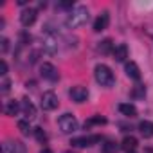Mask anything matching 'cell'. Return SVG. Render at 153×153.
Returning a JSON list of instances; mask_svg holds the SVG:
<instances>
[{
	"instance_id": "cell-20",
	"label": "cell",
	"mask_w": 153,
	"mask_h": 153,
	"mask_svg": "<svg viewBox=\"0 0 153 153\" xmlns=\"http://www.w3.org/2000/svg\"><path fill=\"white\" fill-rule=\"evenodd\" d=\"M18 130L22 131V135H29V133H33V131H34V130L31 128L29 121H18Z\"/></svg>"
},
{
	"instance_id": "cell-14",
	"label": "cell",
	"mask_w": 153,
	"mask_h": 153,
	"mask_svg": "<svg viewBox=\"0 0 153 153\" xmlns=\"http://www.w3.org/2000/svg\"><path fill=\"white\" fill-rule=\"evenodd\" d=\"M139 131L144 139H149L153 137V123L151 121H140L139 123Z\"/></svg>"
},
{
	"instance_id": "cell-13",
	"label": "cell",
	"mask_w": 153,
	"mask_h": 153,
	"mask_svg": "<svg viewBox=\"0 0 153 153\" xmlns=\"http://www.w3.org/2000/svg\"><path fill=\"white\" fill-rule=\"evenodd\" d=\"M108 22H110V16H108V13H103L101 16H97V18H96V22H94V31H96V33H101V31H105V29L108 27Z\"/></svg>"
},
{
	"instance_id": "cell-23",
	"label": "cell",
	"mask_w": 153,
	"mask_h": 153,
	"mask_svg": "<svg viewBox=\"0 0 153 153\" xmlns=\"http://www.w3.org/2000/svg\"><path fill=\"white\" fill-rule=\"evenodd\" d=\"M34 137H36V140H40V142H45L47 140V133L43 131V128H34Z\"/></svg>"
},
{
	"instance_id": "cell-15",
	"label": "cell",
	"mask_w": 153,
	"mask_h": 153,
	"mask_svg": "<svg viewBox=\"0 0 153 153\" xmlns=\"http://www.w3.org/2000/svg\"><path fill=\"white\" fill-rule=\"evenodd\" d=\"M112 54H114L115 61H124L128 58V47L124 43H119V45H115V49H114Z\"/></svg>"
},
{
	"instance_id": "cell-5",
	"label": "cell",
	"mask_w": 153,
	"mask_h": 153,
	"mask_svg": "<svg viewBox=\"0 0 153 153\" xmlns=\"http://www.w3.org/2000/svg\"><path fill=\"white\" fill-rule=\"evenodd\" d=\"M40 105H42L43 110L51 112V110H56V108H58L59 101H58V96H56L54 92L49 90V92H43V94H42V101H40Z\"/></svg>"
},
{
	"instance_id": "cell-30",
	"label": "cell",
	"mask_w": 153,
	"mask_h": 153,
	"mask_svg": "<svg viewBox=\"0 0 153 153\" xmlns=\"http://www.w3.org/2000/svg\"><path fill=\"white\" fill-rule=\"evenodd\" d=\"M40 153H52V151H51V149H49V148H43V149H42V151H40Z\"/></svg>"
},
{
	"instance_id": "cell-19",
	"label": "cell",
	"mask_w": 153,
	"mask_h": 153,
	"mask_svg": "<svg viewBox=\"0 0 153 153\" xmlns=\"http://www.w3.org/2000/svg\"><path fill=\"white\" fill-rule=\"evenodd\" d=\"M20 110H22V106H20L16 101H7L6 106H4V112H6L7 115H16Z\"/></svg>"
},
{
	"instance_id": "cell-6",
	"label": "cell",
	"mask_w": 153,
	"mask_h": 153,
	"mask_svg": "<svg viewBox=\"0 0 153 153\" xmlns=\"http://www.w3.org/2000/svg\"><path fill=\"white\" fill-rule=\"evenodd\" d=\"M40 74H42V78H43V79L52 81V83L59 79V72H58V68H56L52 63H42V67H40Z\"/></svg>"
},
{
	"instance_id": "cell-18",
	"label": "cell",
	"mask_w": 153,
	"mask_h": 153,
	"mask_svg": "<svg viewBox=\"0 0 153 153\" xmlns=\"http://www.w3.org/2000/svg\"><path fill=\"white\" fill-rule=\"evenodd\" d=\"M97 49H99V52H101V54H110V52H114V49H115V47H114V42H112L110 38H106V40H103V42L99 43V47H97Z\"/></svg>"
},
{
	"instance_id": "cell-17",
	"label": "cell",
	"mask_w": 153,
	"mask_h": 153,
	"mask_svg": "<svg viewBox=\"0 0 153 153\" xmlns=\"http://www.w3.org/2000/svg\"><path fill=\"white\" fill-rule=\"evenodd\" d=\"M119 112H121L123 115H126V117H135V115H137V108H135L133 105H130V103L119 105Z\"/></svg>"
},
{
	"instance_id": "cell-8",
	"label": "cell",
	"mask_w": 153,
	"mask_h": 153,
	"mask_svg": "<svg viewBox=\"0 0 153 153\" xmlns=\"http://www.w3.org/2000/svg\"><path fill=\"white\" fill-rule=\"evenodd\" d=\"M36 16H38L36 9L27 7V9H24V11H22V15H20V22H22V25H24V27H31V25L36 22Z\"/></svg>"
},
{
	"instance_id": "cell-31",
	"label": "cell",
	"mask_w": 153,
	"mask_h": 153,
	"mask_svg": "<svg viewBox=\"0 0 153 153\" xmlns=\"http://www.w3.org/2000/svg\"><path fill=\"white\" fill-rule=\"evenodd\" d=\"M130 153H137V151H130Z\"/></svg>"
},
{
	"instance_id": "cell-24",
	"label": "cell",
	"mask_w": 153,
	"mask_h": 153,
	"mask_svg": "<svg viewBox=\"0 0 153 153\" xmlns=\"http://www.w3.org/2000/svg\"><path fill=\"white\" fill-rule=\"evenodd\" d=\"M144 94H146V88H144L142 85H137V87L133 88V96H135V97H144Z\"/></svg>"
},
{
	"instance_id": "cell-9",
	"label": "cell",
	"mask_w": 153,
	"mask_h": 153,
	"mask_svg": "<svg viewBox=\"0 0 153 153\" xmlns=\"http://www.w3.org/2000/svg\"><path fill=\"white\" fill-rule=\"evenodd\" d=\"M99 140H101L99 135H92V137H76V139L70 140V144L76 146V148H87V146H90V144H94V142H99Z\"/></svg>"
},
{
	"instance_id": "cell-28",
	"label": "cell",
	"mask_w": 153,
	"mask_h": 153,
	"mask_svg": "<svg viewBox=\"0 0 153 153\" xmlns=\"http://www.w3.org/2000/svg\"><path fill=\"white\" fill-rule=\"evenodd\" d=\"M0 74H2V76H6L7 74V63L2 59V72H0Z\"/></svg>"
},
{
	"instance_id": "cell-11",
	"label": "cell",
	"mask_w": 153,
	"mask_h": 153,
	"mask_svg": "<svg viewBox=\"0 0 153 153\" xmlns=\"http://www.w3.org/2000/svg\"><path fill=\"white\" fill-rule=\"evenodd\" d=\"M6 153H27V148L20 140H9L6 144Z\"/></svg>"
},
{
	"instance_id": "cell-25",
	"label": "cell",
	"mask_w": 153,
	"mask_h": 153,
	"mask_svg": "<svg viewBox=\"0 0 153 153\" xmlns=\"http://www.w3.org/2000/svg\"><path fill=\"white\" fill-rule=\"evenodd\" d=\"M9 88H11V81H9V79H4V81H2V94H7Z\"/></svg>"
},
{
	"instance_id": "cell-2",
	"label": "cell",
	"mask_w": 153,
	"mask_h": 153,
	"mask_svg": "<svg viewBox=\"0 0 153 153\" xmlns=\"http://www.w3.org/2000/svg\"><path fill=\"white\" fill-rule=\"evenodd\" d=\"M94 76H96V81L101 85V87H112L114 85V72L110 70V67L99 63L96 68H94Z\"/></svg>"
},
{
	"instance_id": "cell-3",
	"label": "cell",
	"mask_w": 153,
	"mask_h": 153,
	"mask_svg": "<svg viewBox=\"0 0 153 153\" xmlns=\"http://www.w3.org/2000/svg\"><path fill=\"white\" fill-rule=\"evenodd\" d=\"M58 126L63 133H74L76 130H78V119H76L72 114H63L59 119H58Z\"/></svg>"
},
{
	"instance_id": "cell-26",
	"label": "cell",
	"mask_w": 153,
	"mask_h": 153,
	"mask_svg": "<svg viewBox=\"0 0 153 153\" xmlns=\"http://www.w3.org/2000/svg\"><path fill=\"white\" fill-rule=\"evenodd\" d=\"M29 42H31V36L27 33H22L20 34V43H29Z\"/></svg>"
},
{
	"instance_id": "cell-27",
	"label": "cell",
	"mask_w": 153,
	"mask_h": 153,
	"mask_svg": "<svg viewBox=\"0 0 153 153\" xmlns=\"http://www.w3.org/2000/svg\"><path fill=\"white\" fill-rule=\"evenodd\" d=\"M72 6H74L72 2H61V4H59V7H63V9H70Z\"/></svg>"
},
{
	"instance_id": "cell-16",
	"label": "cell",
	"mask_w": 153,
	"mask_h": 153,
	"mask_svg": "<svg viewBox=\"0 0 153 153\" xmlns=\"http://www.w3.org/2000/svg\"><path fill=\"white\" fill-rule=\"evenodd\" d=\"M137 139L135 137H124L123 139V142H121V148L126 151V153H130V151H135V148H137Z\"/></svg>"
},
{
	"instance_id": "cell-29",
	"label": "cell",
	"mask_w": 153,
	"mask_h": 153,
	"mask_svg": "<svg viewBox=\"0 0 153 153\" xmlns=\"http://www.w3.org/2000/svg\"><path fill=\"white\" fill-rule=\"evenodd\" d=\"M2 51H4V52L7 51V40H6V38H2Z\"/></svg>"
},
{
	"instance_id": "cell-4",
	"label": "cell",
	"mask_w": 153,
	"mask_h": 153,
	"mask_svg": "<svg viewBox=\"0 0 153 153\" xmlns=\"http://www.w3.org/2000/svg\"><path fill=\"white\" fill-rule=\"evenodd\" d=\"M42 47H43V51H45V52H49V54L58 52V47H59L58 38H56L52 33H49V31H47V33L42 36Z\"/></svg>"
},
{
	"instance_id": "cell-12",
	"label": "cell",
	"mask_w": 153,
	"mask_h": 153,
	"mask_svg": "<svg viewBox=\"0 0 153 153\" xmlns=\"http://www.w3.org/2000/svg\"><path fill=\"white\" fill-rule=\"evenodd\" d=\"M124 72H126L128 78H131V79H135V81L140 79V70H139L137 63H133V61H130V63L124 65Z\"/></svg>"
},
{
	"instance_id": "cell-7",
	"label": "cell",
	"mask_w": 153,
	"mask_h": 153,
	"mask_svg": "<svg viewBox=\"0 0 153 153\" xmlns=\"http://www.w3.org/2000/svg\"><path fill=\"white\" fill-rule=\"evenodd\" d=\"M70 97H72V101H76V103H85V101L88 99V88H87V87H81V85L72 87V88H70Z\"/></svg>"
},
{
	"instance_id": "cell-21",
	"label": "cell",
	"mask_w": 153,
	"mask_h": 153,
	"mask_svg": "<svg viewBox=\"0 0 153 153\" xmlns=\"http://www.w3.org/2000/svg\"><path fill=\"white\" fill-rule=\"evenodd\" d=\"M117 149H119V146H117V142H114V140H106V142L103 144V151H105V153H117Z\"/></svg>"
},
{
	"instance_id": "cell-1",
	"label": "cell",
	"mask_w": 153,
	"mask_h": 153,
	"mask_svg": "<svg viewBox=\"0 0 153 153\" xmlns=\"http://www.w3.org/2000/svg\"><path fill=\"white\" fill-rule=\"evenodd\" d=\"M87 20H88V9L85 6H78V7H74L70 11V15L67 16V22L65 24H67V27L76 29V27L87 24Z\"/></svg>"
},
{
	"instance_id": "cell-22",
	"label": "cell",
	"mask_w": 153,
	"mask_h": 153,
	"mask_svg": "<svg viewBox=\"0 0 153 153\" xmlns=\"http://www.w3.org/2000/svg\"><path fill=\"white\" fill-rule=\"evenodd\" d=\"M105 123H106V119H105V117L96 115V117H92V119H88V121L85 123V128H90L92 124H105Z\"/></svg>"
},
{
	"instance_id": "cell-10",
	"label": "cell",
	"mask_w": 153,
	"mask_h": 153,
	"mask_svg": "<svg viewBox=\"0 0 153 153\" xmlns=\"http://www.w3.org/2000/svg\"><path fill=\"white\" fill-rule=\"evenodd\" d=\"M20 106H22V114L27 117V121L36 117V108H34V105H33L27 97H24V99H22V105H20Z\"/></svg>"
}]
</instances>
